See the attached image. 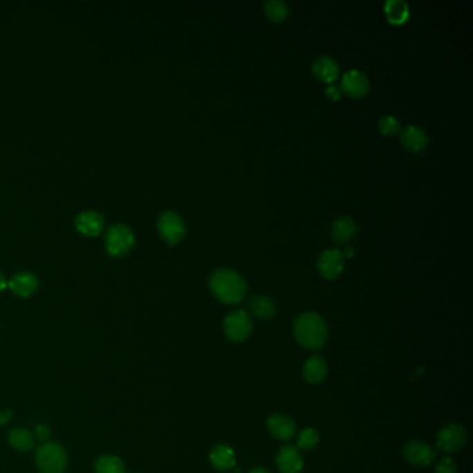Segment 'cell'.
Masks as SVG:
<instances>
[{
    "instance_id": "6da1fadb",
    "label": "cell",
    "mask_w": 473,
    "mask_h": 473,
    "mask_svg": "<svg viewBox=\"0 0 473 473\" xmlns=\"http://www.w3.org/2000/svg\"><path fill=\"white\" fill-rule=\"evenodd\" d=\"M211 293L225 304H238L248 293V284L245 278L233 270H215L208 279Z\"/></svg>"
},
{
    "instance_id": "7a4b0ae2",
    "label": "cell",
    "mask_w": 473,
    "mask_h": 473,
    "mask_svg": "<svg viewBox=\"0 0 473 473\" xmlns=\"http://www.w3.org/2000/svg\"><path fill=\"white\" fill-rule=\"evenodd\" d=\"M296 342L307 350H319L328 339V326L325 319L313 311L300 314L293 325Z\"/></svg>"
},
{
    "instance_id": "3957f363",
    "label": "cell",
    "mask_w": 473,
    "mask_h": 473,
    "mask_svg": "<svg viewBox=\"0 0 473 473\" xmlns=\"http://www.w3.org/2000/svg\"><path fill=\"white\" fill-rule=\"evenodd\" d=\"M67 459L66 449L55 441L44 443L35 454V463L41 473H64Z\"/></svg>"
},
{
    "instance_id": "277c9868",
    "label": "cell",
    "mask_w": 473,
    "mask_h": 473,
    "mask_svg": "<svg viewBox=\"0 0 473 473\" xmlns=\"http://www.w3.org/2000/svg\"><path fill=\"white\" fill-rule=\"evenodd\" d=\"M104 243L110 256L121 257L127 254L135 245V233L125 223L111 225L106 232Z\"/></svg>"
},
{
    "instance_id": "5b68a950",
    "label": "cell",
    "mask_w": 473,
    "mask_h": 473,
    "mask_svg": "<svg viewBox=\"0 0 473 473\" xmlns=\"http://www.w3.org/2000/svg\"><path fill=\"white\" fill-rule=\"evenodd\" d=\"M223 333L233 343L245 342L253 331V321L248 311L234 310L230 311L223 319Z\"/></svg>"
},
{
    "instance_id": "8992f818",
    "label": "cell",
    "mask_w": 473,
    "mask_h": 473,
    "mask_svg": "<svg viewBox=\"0 0 473 473\" xmlns=\"http://www.w3.org/2000/svg\"><path fill=\"white\" fill-rule=\"evenodd\" d=\"M157 229L158 233L161 234V238L168 243V245H176L179 243L186 233V225L182 216L172 211H164L157 221Z\"/></svg>"
},
{
    "instance_id": "52a82bcc",
    "label": "cell",
    "mask_w": 473,
    "mask_h": 473,
    "mask_svg": "<svg viewBox=\"0 0 473 473\" xmlns=\"http://www.w3.org/2000/svg\"><path fill=\"white\" fill-rule=\"evenodd\" d=\"M467 434L462 425L448 423L443 426L437 433V447L444 452H456L466 444Z\"/></svg>"
},
{
    "instance_id": "ba28073f",
    "label": "cell",
    "mask_w": 473,
    "mask_h": 473,
    "mask_svg": "<svg viewBox=\"0 0 473 473\" xmlns=\"http://www.w3.org/2000/svg\"><path fill=\"white\" fill-rule=\"evenodd\" d=\"M404 456L405 459L419 467H426L433 463L436 459V451L425 441L420 440H411L404 445Z\"/></svg>"
},
{
    "instance_id": "9c48e42d",
    "label": "cell",
    "mask_w": 473,
    "mask_h": 473,
    "mask_svg": "<svg viewBox=\"0 0 473 473\" xmlns=\"http://www.w3.org/2000/svg\"><path fill=\"white\" fill-rule=\"evenodd\" d=\"M317 268L325 279H329V281L336 279L344 270V256L342 250L339 249L325 250L317 261Z\"/></svg>"
},
{
    "instance_id": "30bf717a",
    "label": "cell",
    "mask_w": 473,
    "mask_h": 473,
    "mask_svg": "<svg viewBox=\"0 0 473 473\" xmlns=\"http://www.w3.org/2000/svg\"><path fill=\"white\" fill-rule=\"evenodd\" d=\"M267 430L272 437L281 441H289L296 436L297 425L289 415L275 412L267 418Z\"/></svg>"
},
{
    "instance_id": "8fae6325",
    "label": "cell",
    "mask_w": 473,
    "mask_h": 473,
    "mask_svg": "<svg viewBox=\"0 0 473 473\" xmlns=\"http://www.w3.org/2000/svg\"><path fill=\"white\" fill-rule=\"evenodd\" d=\"M340 89L351 98H362L369 91V80L360 70H349L342 77Z\"/></svg>"
},
{
    "instance_id": "7c38bea8",
    "label": "cell",
    "mask_w": 473,
    "mask_h": 473,
    "mask_svg": "<svg viewBox=\"0 0 473 473\" xmlns=\"http://www.w3.org/2000/svg\"><path fill=\"white\" fill-rule=\"evenodd\" d=\"M277 466L281 473H300L304 467L300 449L296 445H284L277 455Z\"/></svg>"
},
{
    "instance_id": "4fadbf2b",
    "label": "cell",
    "mask_w": 473,
    "mask_h": 473,
    "mask_svg": "<svg viewBox=\"0 0 473 473\" xmlns=\"http://www.w3.org/2000/svg\"><path fill=\"white\" fill-rule=\"evenodd\" d=\"M8 286L16 296L30 297L37 292L39 286V281L37 275H34L33 272L20 271L10 278V281L8 282Z\"/></svg>"
},
{
    "instance_id": "5bb4252c",
    "label": "cell",
    "mask_w": 473,
    "mask_h": 473,
    "mask_svg": "<svg viewBox=\"0 0 473 473\" xmlns=\"http://www.w3.org/2000/svg\"><path fill=\"white\" fill-rule=\"evenodd\" d=\"M104 226V216L96 210H85L75 216V228L86 236H98Z\"/></svg>"
},
{
    "instance_id": "9a60e30c",
    "label": "cell",
    "mask_w": 473,
    "mask_h": 473,
    "mask_svg": "<svg viewBox=\"0 0 473 473\" xmlns=\"http://www.w3.org/2000/svg\"><path fill=\"white\" fill-rule=\"evenodd\" d=\"M328 375V364L319 354L310 357L303 365V378L310 384H319Z\"/></svg>"
},
{
    "instance_id": "2e32d148",
    "label": "cell",
    "mask_w": 473,
    "mask_h": 473,
    "mask_svg": "<svg viewBox=\"0 0 473 473\" xmlns=\"http://www.w3.org/2000/svg\"><path fill=\"white\" fill-rule=\"evenodd\" d=\"M313 73L319 81L325 84H333L340 75V67L331 56H319L313 63Z\"/></svg>"
},
{
    "instance_id": "e0dca14e",
    "label": "cell",
    "mask_w": 473,
    "mask_h": 473,
    "mask_svg": "<svg viewBox=\"0 0 473 473\" xmlns=\"http://www.w3.org/2000/svg\"><path fill=\"white\" fill-rule=\"evenodd\" d=\"M401 143L408 151L419 153L426 149L429 143V138L420 127L408 125L407 128L401 131Z\"/></svg>"
},
{
    "instance_id": "ac0fdd59",
    "label": "cell",
    "mask_w": 473,
    "mask_h": 473,
    "mask_svg": "<svg viewBox=\"0 0 473 473\" xmlns=\"http://www.w3.org/2000/svg\"><path fill=\"white\" fill-rule=\"evenodd\" d=\"M210 462L216 470H230L236 465V454L226 444H216L210 451Z\"/></svg>"
},
{
    "instance_id": "d6986e66",
    "label": "cell",
    "mask_w": 473,
    "mask_h": 473,
    "mask_svg": "<svg viewBox=\"0 0 473 473\" xmlns=\"http://www.w3.org/2000/svg\"><path fill=\"white\" fill-rule=\"evenodd\" d=\"M357 233V225L350 216H340L332 223V238L339 245L349 243Z\"/></svg>"
},
{
    "instance_id": "ffe728a7",
    "label": "cell",
    "mask_w": 473,
    "mask_h": 473,
    "mask_svg": "<svg viewBox=\"0 0 473 473\" xmlns=\"http://www.w3.org/2000/svg\"><path fill=\"white\" fill-rule=\"evenodd\" d=\"M384 13L391 24L400 26L409 19V6L402 0H389L384 3Z\"/></svg>"
},
{
    "instance_id": "44dd1931",
    "label": "cell",
    "mask_w": 473,
    "mask_h": 473,
    "mask_svg": "<svg viewBox=\"0 0 473 473\" xmlns=\"http://www.w3.org/2000/svg\"><path fill=\"white\" fill-rule=\"evenodd\" d=\"M9 443L15 449L27 452L34 448L35 440H34V434L28 429L15 427L9 432Z\"/></svg>"
},
{
    "instance_id": "7402d4cb",
    "label": "cell",
    "mask_w": 473,
    "mask_h": 473,
    "mask_svg": "<svg viewBox=\"0 0 473 473\" xmlns=\"http://www.w3.org/2000/svg\"><path fill=\"white\" fill-rule=\"evenodd\" d=\"M252 313L260 319H271L277 315V304L268 296H256L250 300Z\"/></svg>"
},
{
    "instance_id": "603a6c76",
    "label": "cell",
    "mask_w": 473,
    "mask_h": 473,
    "mask_svg": "<svg viewBox=\"0 0 473 473\" xmlns=\"http://www.w3.org/2000/svg\"><path fill=\"white\" fill-rule=\"evenodd\" d=\"M96 473H125L122 461L115 455H102L95 461Z\"/></svg>"
},
{
    "instance_id": "cb8c5ba5",
    "label": "cell",
    "mask_w": 473,
    "mask_h": 473,
    "mask_svg": "<svg viewBox=\"0 0 473 473\" xmlns=\"http://www.w3.org/2000/svg\"><path fill=\"white\" fill-rule=\"evenodd\" d=\"M264 12L272 23H282L289 15V6L284 0H268L264 5Z\"/></svg>"
},
{
    "instance_id": "d4e9b609",
    "label": "cell",
    "mask_w": 473,
    "mask_h": 473,
    "mask_svg": "<svg viewBox=\"0 0 473 473\" xmlns=\"http://www.w3.org/2000/svg\"><path fill=\"white\" fill-rule=\"evenodd\" d=\"M319 443V433L314 427H306L297 434V448L313 449Z\"/></svg>"
},
{
    "instance_id": "484cf974",
    "label": "cell",
    "mask_w": 473,
    "mask_h": 473,
    "mask_svg": "<svg viewBox=\"0 0 473 473\" xmlns=\"http://www.w3.org/2000/svg\"><path fill=\"white\" fill-rule=\"evenodd\" d=\"M379 131L386 136H394L401 132V122L394 115H383L378 122Z\"/></svg>"
},
{
    "instance_id": "4316f807",
    "label": "cell",
    "mask_w": 473,
    "mask_h": 473,
    "mask_svg": "<svg viewBox=\"0 0 473 473\" xmlns=\"http://www.w3.org/2000/svg\"><path fill=\"white\" fill-rule=\"evenodd\" d=\"M456 465L451 458H441L437 465L434 473H456Z\"/></svg>"
},
{
    "instance_id": "83f0119b",
    "label": "cell",
    "mask_w": 473,
    "mask_h": 473,
    "mask_svg": "<svg viewBox=\"0 0 473 473\" xmlns=\"http://www.w3.org/2000/svg\"><path fill=\"white\" fill-rule=\"evenodd\" d=\"M35 436L39 438V440H46V438H49L50 437V429H49V426H46V425H38L37 427H35Z\"/></svg>"
},
{
    "instance_id": "f1b7e54d",
    "label": "cell",
    "mask_w": 473,
    "mask_h": 473,
    "mask_svg": "<svg viewBox=\"0 0 473 473\" xmlns=\"http://www.w3.org/2000/svg\"><path fill=\"white\" fill-rule=\"evenodd\" d=\"M326 96H329L332 100H339L342 98V89L336 85H329L326 88Z\"/></svg>"
},
{
    "instance_id": "f546056e",
    "label": "cell",
    "mask_w": 473,
    "mask_h": 473,
    "mask_svg": "<svg viewBox=\"0 0 473 473\" xmlns=\"http://www.w3.org/2000/svg\"><path fill=\"white\" fill-rule=\"evenodd\" d=\"M13 416V412L10 409H0V426L6 425Z\"/></svg>"
},
{
    "instance_id": "4dcf8cb0",
    "label": "cell",
    "mask_w": 473,
    "mask_h": 473,
    "mask_svg": "<svg viewBox=\"0 0 473 473\" xmlns=\"http://www.w3.org/2000/svg\"><path fill=\"white\" fill-rule=\"evenodd\" d=\"M6 288H8V281H6L5 275L0 272V292H3Z\"/></svg>"
},
{
    "instance_id": "1f68e13d",
    "label": "cell",
    "mask_w": 473,
    "mask_h": 473,
    "mask_svg": "<svg viewBox=\"0 0 473 473\" xmlns=\"http://www.w3.org/2000/svg\"><path fill=\"white\" fill-rule=\"evenodd\" d=\"M343 253V256L344 257H353L354 256V249L353 248H350V246H347L346 248V250L344 252H342Z\"/></svg>"
},
{
    "instance_id": "d6a6232c",
    "label": "cell",
    "mask_w": 473,
    "mask_h": 473,
    "mask_svg": "<svg viewBox=\"0 0 473 473\" xmlns=\"http://www.w3.org/2000/svg\"><path fill=\"white\" fill-rule=\"evenodd\" d=\"M249 473H271V472L268 469H266V467H254Z\"/></svg>"
}]
</instances>
